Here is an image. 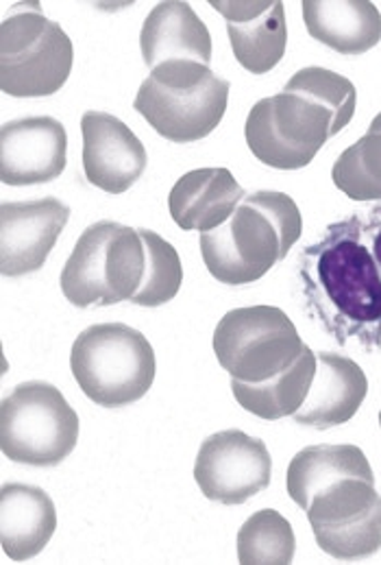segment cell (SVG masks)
Segmentation results:
<instances>
[{
    "label": "cell",
    "mask_w": 381,
    "mask_h": 565,
    "mask_svg": "<svg viewBox=\"0 0 381 565\" xmlns=\"http://www.w3.org/2000/svg\"><path fill=\"white\" fill-rule=\"evenodd\" d=\"M296 540L286 518L275 509L253 513L238 531L240 564L286 565L294 559Z\"/></svg>",
    "instance_id": "cb8c5ba5"
},
{
    "label": "cell",
    "mask_w": 381,
    "mask_h": 565,
    "mask_svg": "<svg viewBox=\"0 0 381 565\" xmlns=\"http://www.w3.org/2000/svg\"><path fill=\"white\" fill-rule=\"evenodd\" d=\"M73 40L40 2H18L0 24V88L15 98H42L73 73Z\"/></svg>",
    "instance_id": "5b68a950"
},
{
    "label": "cell",
    "mask_w": 381,
    "mask_h": 565,
    "mask_svg": "<svg viewBox=\"0 0 381 565\" xmlns=\"http://www.w3.org/2000/svg\"><path fill=\"white\" fill-rule=\"evenodd\" d=\"M273 461L262 439L222 430L200 444L194 480L203 495L227 507L244 504L271 484Z\"/></svg>",
    "instance_id": "8fae6325"
},
{
    "label": "cell",
    "mask_w": 381,
    "mask_h": 565,
    "mask_svg": "<svg viewBox=\"0 0 381 565\" xmlns=\"http://www.w3.org/2000/svg\"><path fill=\"white\" fill-rule=\"evenodd\" d=\"M369 393V377L362 367L340 354L318 352L316 374L303 406L292 415L296 424L327 430L347 424Z\"/></svg>",
    "instance_id": "2e32d148"
},
{
    "label": "cell",
    "mask_w": 381,
    "mask_h": 565,
    "mask_svg": "<svg viewBox=\"0 0 381 565\" xmlns=\"http://www.w3.org/2000/svg\"><path fill=\"white\" fill-rule=\"evenodd\" d=\"M303 218L286 192L247 194L216 230L200 232V256L207 271L229 286L258 282L301 238Z\"/></svg>",
    "instance_id": "3957f363"
},
{
    "label": "cell",
    "mask_w": 381,
    "mask_h": 565,
    "mask_svg": "<svg viewBox=\"0 0 381 565\" xmlns=\"http://www.w3.org/2000/svg\"><path fill=\"white\" fill-rule=\"evenodd\" d=\"M362 236L381 274V205L369 212V218L364 221V227H362Z\"/></svg>",
    "instance_id": "484cf974"
},
{
    "label": "cell",
    "mask_w": 381,
    "mask_h": 565,
    "mask_svg": "<svg viewBox=\"0 0 381 565\" xmlns=\"http://www.w3.org/2000/svg\"><path fill=\"white\" fill-rule=\"evenodd\" d=\"M331 180L353 201L381 199V111L369 131L351 145L334 164Z\"/></svg>",
    "instance_id": "603a6c76"
},
{
    "label": "cell",
    "mask_w": 381,
    "mask_h": 565,
    "mask_svg": "<svg viewBox=\"0 0 381 565\" xmlns=\"http://www.w3.org/2000/svg\"><path fill=\"white\" fill-rule=\"evenodd\" d=\"M229 82L196 62H166L151 71L133 107L166 140L188 145L207 138L222 120Z\"/></svg>",
    "instance_id": "277c9868"
},
{
    "label": "cell",
    "mask_w": 381,
    "mask_h": 565,
    "mask_svg": "<svg viewBox=\"0 0 381 565\" xmlns=\"http://www.w3.org/2000/svg\"><path fill=\"white\" fill-rule=\"evenodd\" d=\"M380 426H381V413H380Z\"/></svg>",
    "instance_id": "4316f807"
},
{
    "label": "cell",
    "mask_w": 381,
    "mask_h": 565,
    "mask_svg": "<svg viewBox=\"0 0 381 565\" xmlns=\"http://www.w3.org/2000/svg\"><path fill=\"white\" fill-rule=\"evenodd\" d=\"M244 196L227 169H196L177 180L168 194V210L182 230L209 232L220 227Z\"/></svg>",
    "instance_id": "d6986e66"
},
{
    "label": "cell",
    "mask_w": 381,
    "mask_h": 565,
    "mask_svg": "<svg viewBox=\"0 0 381 565\" xmlns=\"http://www.w3.org/2000/svg\"><path fill=\"white\" fill-rule=\"evenodd\" d=\"M140 236L144 241L146 267H144L140 290L131 301L144 308H157L173 301V297L182 288L184 282L182 258L177 249L168 241H164L160 234L151 230H140Z\"/></svg>",
    "instance_id": "d4e9b609"
},
{
    "label": "cell",
    "mask_w": 381,
    "mask_h": 565,
    "mask_svg": "<svg viewBox=\"0 0 381 565\" xmlns=\"http://www.w3.org/2000/svg\"><path fill=\"white\" fill-rule=\"evenodd\" d=\"M307 33L340 55H362L381 40V13L369 0H303Z\"/></svg>",
    "instance_id": "ffe728a7"
},
{
    "label": "cell",
    "mask_w": 381,
    "mask_h": 565,
    "mask_svg": "<svg viewBox=\"0 0 381 565\" xmlns=\"http://www.w3.org/2000/svg\"><path fill=\"white\" fill-rule=\"evenodd\" d=\"M70 367L81 391L105 408L142 399L157 374L149 339L124 323H96L84 330L73 345Z\"/></svg>",
    "instance_id": "8992f818"
},
{
    "label": "cell",
    "mask_w": 381,
    "mask_h": 565,
    "mask_svg": "<svg viewBox=\"0 0 381 565\" xmlns=\"http://www.w3.org/2000/svg\"><path fill=\"white\" fill-rule=\"evenodd\" d=\"M305 343L284 310L249 306L229 310L216 326L214 352L220 367L247 384L284 374L296 363Z\"/></svg>",
    "instance_id": "9c48e42d"
},
{
    "label": "cell",
    "mask_w": 381,
    "mask_h": 565,
    "mask_svg": "<svg viewBox=\"0 0 381 565\" xmlns=\"http://www.w3.org/2000/svg\"><path fill=\"white\" fill-rule=\"evenodd\" d=\"M356 103V86L347 77L320 66L303 68L284 93L253 105L244 127L247 145L271 169H305L353 120Z\"/></svg>",
    "instance_id": "7a4b0ae2"
},
{
    "label": "cell",
    "mask_w": 381,
    "mask_h": 565,
    "mask_svg": "<svg viewBox=\"0 0 381 565\" xmlns=\"http://www.w3.org/2000/svg\"><path fill=\"white\" fill-rule=\"evenodd\" d=\"M364 218L353 214L327 227L298 258L307 308L340 343L356 339L381 345V274L362 236Z\"/></svg>",
    "instance_id": "6da1fadb"
},
{
    "label": "cell",
    "mask_w": 381,
    "mask_h": 565,
    "mask_svg": "<svg viewBox=\"0 0 381 565\" xmlns=\"http://www.w3.org/2000/svg\"><path fill=\"white\" fill-rule=\"evenodd\" d=\"M227 20L233 55L253 75L273 71L286 53V9L282 0H211Z\"/></svg>",
    "instance_id": "9a60e30c"
},
{
    "label": "cell",
    "mask_w": 381,
    "mask_h": 565,
    "mask_svg": "<svg viewBox=\"0 0 381 565\" xmlns=\"http://www.w3.org/2000/svg\"><path fill=\"white\" fill-rule=\"evenodd\" d=\"M68 136L51 116L4 122L0 129V180L7 186H33L57 180L66 169Z\"/></svg>",
    "instance_id": "4fadbf2b"
},
{
    "label": "cell",
    "mask_w": 381,
    "mask_h": 565,
    "mask_svg": "<svg viewBox=\"0 0 381 565\" xmlns=\"http://www.w3.org/2000/svg\"><path fill=\"white\" fill-rule=\"evenodd\" d=\"M70 207L59 199L4 201L0 205V271L7 278H22L44 267L57 245Z\"/></svg>",
    "instance_id": "7c38bea8"
},
{
    "label": "cell",
    "mask_w": 381,
    "mask_h": 565,
    "mask_svg": "<svg viewBox=\"0 0 381 565\" xmlns=\"http://www.w3.org/2000/svg\"><path fill=\"white\" fill-rule=\"evenodd\" d=\"M146 252L140 230L98 221L77 241L64 271L62 292L77 308L131 301L140 290Z\"/></svg>",
    "instance_id": "52a82bcc"
},
{
    "label": "cell",
    "mask_w": 381,
    "mask_h": 565,
    "mask_svg": "<svg viewBox=\"0 0 381 565\" xmlns=\"http://www.w3.org/2000/svg\"><path fill=\"white\" fill-rule=\"evenodd\" d=\"M79 441V415L55 384H18L0 406V448L13 463L55 468Z\"/></svg>",
    "instance_id": "ba28073f"
},
{
    "label": "cell",
    "mask_w": 381,
    "mask_h": 565,
    "mask_svg": "<svg viewBox=\"0 0 381 565\" xmlns=\"http://www.w3.org/2000/svg\"><path fill=\"white\" fill-rule=\"evenodd\" d=\"M316 374V354L305 345L301 356L284 374L260 384L231 380V391L238 404L260 419L277 422L292 417L305 402Z\"/></svg>",
    "instance_id": "7402d4cb"
},
{
    "label": "cell",
    "mask_w": 381,
    "mask_h": 565,
    "mask_svg": "<svg viewBox=\"0 0 381 565\" xmlns=\"http://www.w3.org/2000/svg\"><path fill=\"white\" fill-rule=\"evenodd\" d=\"M84 171L88 182L109 194H122L146 171V149L113 114L86 111L81 118Z\"/></svg>",
    "instance_id": "5bb4252c"
},
{
    "label": "cell",
    "mask_w": 381,
    "mask_h": 565,
    "mask_svg": "<svg viewBox=\"0 0 381 565\" xmlns=\"http://www.w3.org/2000/svg\"><path fill=\"white\" fill-rule=\"evenodd\" d=\"M349 476L375 478L358 446H309L287 466V493L305 511L318 491Z\"/></svg>",
    "instance_id": "44dd1931"
},
{
    "label": "cell",
    "mask_w": 381,
    "mask_h": 565,
    "mask_svg": "<svg viewBox=\"0 0 381 565\" xmlns=\"http://www.w3.org/2000/svg\"><path fill=\"white\" fill-rule=\"evenodd\" d=\"M57 529V511L51 495L22 482L0 489V537L2 551L13 562L37 557Z\"/></svg>",
    "instance_id": "ac0fdd59"
},
{
    "label": "cell",
    "mask_w": 381,
    "mask_h": 565,
    "mask_svg": "<svg viewBox=\"0 0 381 565\" xmlns=\"http://www.w3.org/2000/svg\"><path fill=\"white\" fill-rule=\"evenodd\" d=\"M140 46L153 71L166 62H196L209 66L211 35L188 2H160L146 15Z\"/></svg>",
    "instance_id": "e0dca14e"
},
{
    "label": "cell",
    "mask_w": 381,
    "mask_h": 565,
    "mask_svg": "<svg viewBox=\"0 0 381 565\" xmlns=\"http://www.w3.org/2000/svg\"><path fill=\"white\" fill-rule=\"evenodd\" d=\"M305 513L320 551L334 559H369L381 548V495L375 478L336 480L312 498Z\"/></svg>",
    "instance_id": "30bf717a"
}]
</instances>
